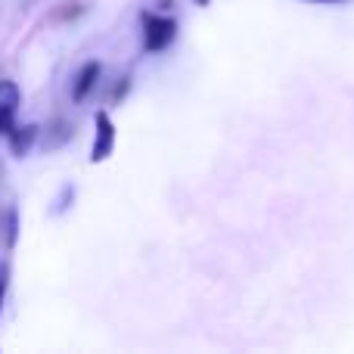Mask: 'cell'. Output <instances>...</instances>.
<instances>
[{
  "label": "cell",
  "mask_w": 354,
  "mask_h": 354,
  "mask_svg": "<svg viewBox=\"0 0 354 354\" xmlns=\"http://www.w3.org/2000/svg\"><path fill=\"white\" fill-rule=\"evenodd\" d=\"M317 3H333V0H317Z\"/></svg>",
  "instance_id": "cell-8"
},
{
  "label": "cell",
  "mask_w": 354,
  "mask_h": 354,
  "mask_svg": "<svg viewBox=\"0 0 354 354\" xmlns=\"http://www.w3.org/2000/svg\"><path fill=\"white\" fill-rule=\"evenodd\" d=\"M22 103V91L16 81H0V134H10L16 124V109Z\"/></svg>",
  "instance_id": "cell-3"
},
{
  "label": "cell",
  "mask_w": 354,
  "mask_h": 354,
  "mask_svg": "<svg viewBox=\"0 0 354 354\" xmlns=\"http://www.w3.org/2000/svg\"><path fill=\"white\" fill-rule=\"evenodd\" d=\"M100 72H103V66H100V62H87V66L81 68L78 78H75V84H72V100H75V103L87 100V93H91L93 87H97Z\"/></svg>",
  "instance_id": "cell-4"
},
{
  "label": "cell",
  "mask_w": 354,
  "mask_h": 354,
  "mask_svg": "<svg viewBox=\"0 0 354 354\" xmlns=\"http://www.w3.org/2000/svg\"><path fill=\"white\" fill-rule=\"evenodd\" d=\"M35 137H37L35 124H25V128H16V124H12L10 128V149L16 156H25L31 149V143H35Z\"/></svg>",
  "instance_id": "cell-5"
},
{
  "label": "cell",
  "mask_w": 354,
  "mask_h": 354,
  "mask_svg": "<svg viewBox=\"0 0 354 354\" xmlns=\"http://www.w3.org/2000/svg\"><path fill=\"white\" fill-rule=\"evenodd\" d=\"M177 22L171 16H156V12H143V50L147 53H162L174 44Z\"/></svg>",
  "instance_id": "cell-1"
},
{
  "label": "cell",
  "mask_w": 354,
  "mask_h": 354,
  "mask_svg": "<svg viewBox=\"0 0 354 354\" xmlns=\"http://www.w3.org/2000/svg\"><path fill=\"white\" fill-rule=\"evenodd\" d=\"M93 124H97V134H93L91 162L93 165H100V162H106L112 156V149H115V122L109 118V112L106 109H100L97 115H93Z\"/></svg>",
  "instance_id": "cell-2"
},
{
  "label": "cell",
  "mask_w": 354,
  "mask_h": 354,
  "mask_svg": "<svg viewBox=\"0 0 354 354\" xmlns=\"http://www.w3.org/2000/svg\"><path fill=\"white\" fill-rule=\"evenodd\" d=\"M193 3H196V6H208V3H212V0H193Z\"/></svg>",
  "instance_id": "cell-7"
},
{
  "label": "cell",
  "mask_w": 354,
  "mask_h": 354,
  "mask_svg": "<svg viewBox=\"0 0 354 354\" xmlns=\"http://www.w3.org/2000/svg\"><path fill=\"white\" fill-rule=\"evenodd\" d=\"M3 292H6V280L0 277V305H3Z\"/></svg>",
  "instance_id": "cell-6"
}]
</instances>
